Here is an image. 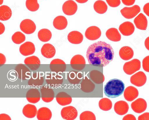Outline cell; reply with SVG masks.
Returning a JSON list of instances; mask_svg holds the SVG:
<instances>
[{"instance_id": "23", "label": "cell", "mask_w": 149, "mask_h": 120, "mask_svg": "<svg viewBox=\"0 0 149 120\" xmlns=\"http://www.w3.org/2000/svg\"><path fill=\"white\" fill-rule=\"evenodd\" d=\"M114 110L117 114L122 115L126 114L128 111L129 106L125 101L120 100L114 104Z\"/></svg>"}, {"instance_id": "20", "label": "cell", "mask_w": 149, "mask_h": 120, "mask_svg": "<svg viewBox=\"0 0 149 120\" xmlns=\"http://www.w3.org/2000/svg\"><path fill=\"white\" fill-rule=\"evenodd\" d=\"M41 52L43 57L47 59H50L55 56L56 51L54 47L52 45L49 43H46L42 47Z\"/></svg>"}, {"instance_id": "32", "label": "cell", "mask_w": 149, "mask_h": 120, "mask_svg": "<svg viewBox=\"0 0 149 120\" xmlns=\"http://www.w3.org/2000/svg\"><path fill=\"white\" fill-rule=\"evenodd\" d=\"M93 8L95 10L97 13L103 14L106 12L108 7L104 1L99 0L95 2L93 5Z\"/></svg>"}, {"instance_id": "43", "label": "cell", "mask_w": 149, "mask_h": 120, "mask_svg": "<svg viewBox=\"0 0 149 120\" xmlns=\"http://www.w3.org/2000/svg\"><path fill=\"white\" fill-rule=\"evenodd\" d=\"M143 10L144 13L149 17V3H146L144 5Z\"/></svg>"}, {"instance_id": "50", "label": "cell", "mask_w": 149, "mask_h": 120, "mask_svg": "<svg viewBox=\"0 0 149 120\" xmlns=\"http://www.w3.org/2000/svg\"><path fill=\"white\" fill-rule=\"evenodd\" d=\"M3 0H0V5H1L3 3Z\"/></svg>"}, {"instance_id": "37", "label": "cell", "mask_w": 149, "mask_h": 120, "mask_svg": "<svg viewBox=\"0 0 149 120\" xmlns=\"http://www.w3.org/2000/svg\"><path fill=\"white\" fill-rule=\"evenodd\" d=\"M79 118L81 120H96L94 114L90 111H85L82 112L80 115Z\"/></svg>"}, {"instance_id": "38", "label": "cell", "mask_w": 149, "mask_h": 120, "mask_svg": "<svg viewBox=\"0 0 149 120\" xmlns=\"http://www.w3.org/2000/svg\"><path fill=\"white\" fill-rule=\"evenodd\" d=\"M70 64H85V60L84 57L82 55L77 54L74 55L71 59Z\"/></svg>"}, {"instance_id": "14", "label": "cell", "mask_w": 149, "mask_h": 120, "mask_svg": "<svg viewBox=\"0 0 149 120\" xmlns=\"http://www.w3.org/2000/svg\"><path fill=\"white\" fill-rule=\"evenodd\" d=\"M49 67L52 72L57 73L62 72L65 69V63L63 60L61 59H55L51 62Z\"/></svg>"}, {"instance_id": "34", "label": "cell", "mask_w": 149, "mask_h": 120, "mask_svg": "<svg viewBox=\"0 0 149 120\" xmlns=\"http://www.w3.org/2000/svg\"><path fill=\"white\" fill-rule=\"evenodd\" d=\"M111 101L109 99L104 98L101 99L99 102V106L102 110L107 111L110 110L112 107Z\"/></svg>"}, {"instance_id": "41", "label": "cell", "mask_w": 149, "mask_h": 120, "mask_svg": "<svg viewBox=\"0 0 149 120\" xmlns=\"http://www.w3.org/2000/svg\"><path fill=\"white\" fill-rule=\"evenodd\" d=\"M138 120H149V113L146 112L139 116Z\"/></svg>"}, {"instance_id": "46", "label": "cell", "mask_w": 149, "mask_h": 120, "mask_svg": "<svg viewBox=\"0 0 149 120\" xmlns=\"http://www.w3.org/2000/svg\"><path fill=\"white\" fill-rule=\"evenodd\" d=\"M6 59L5 56L1 53H0V65L1 66L5 63Z\"/></svg>"}, {"instance_id": "33", "label": "cell", "mask_w": 149, "mask_h": 120, "mask_svg": "<svg viewBox=\"0 0 149 120\" xmlns=\"http://www.w3.org/2000/svg\"><path fill=\"white\" fill-rule=\"evenodd\" d=\"M52 37L51 32L49 29H43L40 30L38 33V37L39 39L43 42H47L49 41Z\"/></svg>"}, {"instance_id": "31", "label": "cell", "mask_w": 149, "mask_h": 120, "mask_svg": "<svg viewBox=\"0 0 149 120\" xmlns=\"http://www.w3.org/2000/svg\"><path fill=\"white\" fill-rule=\"evenodd\" d=\"M12 15V10L8 6L3 5L0 7V20L3 21L9 19Z\"/></svg>"}, {"instance_id": "4", "label": "cell", "mask_w": 149, "mask_h": 120, "mask_svg": "<svg viewBox=\"0 0 149 120\" xmlns=\"http://www.w3.org/2000/svg\"><path fill=\"white\" fill-rule=\"evenodd\" d=\"M43 76V73L40 72H37L32 73L28 82L29 85L35 88L40 87L44 83Z\"/></svg>"}, {"instance_id": "11", "label": "cell", "mask_w": 149, "mask_h": 120, "mask_svg": "<svg viewBox=\"0 0 149 120\" xmlns=\"http://www.w3.org/2000/svg\"><path fill=\"white\" fill-rule=\"evenodd\" d=\"M146 76L145 74L141 71H139L132 75L130 77L131 83L138 87L143 86L146 83Z\"/></svg>"}, {"instance_id": "49", "label": "cell", "mask_w": 149, "mask_h": 120, "mask_svg": "<svg viewBox=\"0 0 149 120\" xmlns=\"http://www.w3.org/2000/svg\"><path fill=\"white\" fill-rule=\"evenodd\" d=\"M77 2L79 3H84L87 2L88 0H75Z\"/></svg>"}, {"instance_id": "5", "label": "cell", "mask_w": 149, "mask_h": 120, "mask_svg": "<svg viewBox=\"0 0 149 120\" xmlns=\"http://www.w3.org/2000/svg\"><path fill=\"white\" fill-rule=\"evenodd\" d=\"M61 114L63 119L67 120H72L77 117L78 112L74 107L69 106L63 108L61 110Z\"/></svg>"}, {"instance_id": "13", "label": "cell", "mask_w": 149, "mask_h": 120, "mask_svg": "<svg viewBox=\"0 0 149 120\" xmlns=\"http://www.w3.org/2000/svg\"><path fill=\"white\" fill-rule=\"evenodd\" d=\"M77 9V3L72 0L66 1L63 5L62 10L64 13L68 15L74 14Z\"/></svg>"}, {"instance_id": "36", "label": "cell", "mask_w": 149, "mask_h": 120, "mask_svg": "<svg viewBox=\"0 0 149 120\" xmlns=\"http://www.w3.org/2000/svg\"><path fill=\"white\" fill-rule=\"evenodd\" d=\"M26 6L28 10L32 12L37 10L39 7L37 0H26Z\"/></svg>"}, {"instance_id": "39", "label": "cell", "mask_w": 149, "mask_h": 120, "mask_svg": "<svg viewBox=\"0 0 149 120\" xmlns=\"http://www.w3.org/2000/svg\"><path fill=\"white\" fill-rule=\"evenodd\" d=\"M142 66L145 71L149 72V55L143 59Z\"/></svg>"}, {"instance_id": "44", "label": "cell", "mask_w": 149, "mask_h": 120, "mask_svg": "<svg viewBox=\"0 0 149 120\" xmlns=\"http://www.w3.org/2000/svg\"><path fill=\"white\" fill-rule=\"evenodd\" d=\"M11 120L10 117L8 114H0V120Z\"/></svg>"}, {"instance_id": "22", "label": "cell", "mask_w": 149, "mask_h": 120, "mask_svg": "<svg viewBox=\"0 0 149 120\" xmlns=\"http://www.w3.org/2000/svg\"><path fill=\"white\" fill-rule=\"evenodd\" d=\"M136 27L140 30H146L148 25V21L146 17L142 13H140L134 20Z\"/></svg>"}, {"instance_id": "40", "label": "cell", "mask_w": 149, "mask_h": 120, "mask_svg": "<svg viewBox=\"0 0 149 120\" xmlns=\"http://www.w3.org/2000/svg\"><path fill=\"white\" fill-rule=\"evenodd\" d=\"M108 4L112 7L118 6L120 4V0H106Z\"/></svg>"}, {"instance_id": "24", "label": "cell", "mask_w": 149, "mask_h": 120, "mask_svg": "<svg viewBox=\"0 0 149 120\" xmlns=\"http://www.w3.org/2000/svg\"><path fill=\"white\" fill-rule=\"evenodd\" d=\"M68 39L72 44H77L81 43L83 39V36L80 32L77 31H72L68 35Z\"/></svg>"}, {"instance_id": "3", "label": "cell", "mask_w": 149, "mask_h": 120, "mask_svg": "<svg viewBox=\"0 0 149 120\" xmlns=\"http://www.w3.org/2000/svg\"><path fill=\"white\" fill-rule=\"evenodd\" d=\"M141 67L140 60L135 59L125 63L123 66V70L126 74L131 75L139 70Z\"/></svg>"}, {"instance_id": "48", "label": "cell", "mask_w": 149, "mask_h": 120, "mask_svg": "<svg viewBox=\"0 0 149 120\" xmlns=\"http://www.w3.org/2000/svg\"><path fill=\"white\" fill-rule=\"evenodd\" d=\"M0 34L1 35L5 31V27L3 24L1 22H0Z\"/></svg>"}, {"instance_id": "2", "label": "cell", "mask_w": 149, "mask_h": 120, "mask_svg": "<svg viewBox=\"0 0 149 120\" xmlns=\"http://www.w3.org/2000/svg\"><path fill=\"white\" fill-rule=\"evenodd\" d=\"M125 87V84L122 81L117 79H112L104 85V93L109 98H116L122 94Z\"/></svg>"}, {"instance_id": "12", "label": "cell", "mask_w": 149, "mask_h": 120, "mask_svg": "<svg viewBox=\"0 0 149 120\" xmlns=\"http://www.w3.org/2000/svg\"><path fill=\"white\" fill-rule=\"evenodd\" d=\"M101 32L100 29L96 26L88 28L85 31V36L88 39L94 40L98 39L101 36Z\"/></svg>"}, {"instance_id": "27", "label": "cell", "mask_w": 149, "mask_h": 120, "mask_svg": "<svg viewBox=\"0 0 149 120\" xmlns=\"http://www.w3.org/2000/svg\"><path fill=\"white\" fill-rule=\"evenodd\" d=\"M57 102L60 105L65 106L70 104L72 101V98L66 93L61 92L58 93L56 98Z\"/></svg>"}, {"instance_id": "35", "label": "cell", "mask_w": 149, "mask_h": 120, "mask_svg": "<svg viewBox=\"0 0 149 120\" xmlns=\"http://www.w3.org/2000/svg\"><path fill=\"white\" fill-rule=\"evenodd\" d=\"M25 39L24 35L20 31L15 32L12 37L13 41L17 44H19L22 43L25 41Z\"/></svg>"}, {"instance_id": "16", "label": "cell", "mask_w": 149, "mask_h": 120, "mask_svg": "<svg viewBox=\"0 0 149 120\" xmlns=\"http://www.w3.org/2000/svg\"><path fill=\"white\" fill-rule=\"evenodd\" d=\"M19 51L22 55L26 56L33 54L35 52V47L32 43L26 42L21 45Z\"/></svg>"}, {"instance_id": "47", "label": "cell", "mask_w": 149, "mask_h": 120, "mask_svg": "<svg viewBox=\"0 0 149 120\" xmlns=\"http://www.w3.org/2000/svg\"><path fill=\"white\" fill-rule=\"evenodd\" d=\"M144 44L146 48L149 50V36L146 38Z\"/></svg>"}, {"instance_id": "6", "label": "cell", "mask_w": 149, "mask_h": 120, "mask_svg": "<svg viewBox=\"0 0 149 120\" xmlns=\"http://www.w3.org/2000/svg\"><path fill=\"white\" fill-rule=\"evenodd\" d=\"M140 11V7L136 5L131 7H125L120 10V12L125 18L131 19L136 16Z\"/></svg>"}, {"instance_id": "7", "label": "cell", "mask_w": 149, "mask_h": 120, "mask_svg": "<svg viewBox=\"0 0 149 120\" xmlns=\"http://www.w3.org/2000/svg\"><path fill=\"white\" fill-rule=\"evenodd\" d=\"M21 30L25 34H29L33 33L36 29V26L32 20L26 19L22 20L20 25Z\"/></svg>"}, {"instance_id": "9", "label": "cell", "mask_w": 149, "mask_h": 120, "mask_svg": "<svg viewBox=\"0 0 149 120\" xmlns=\"http://www.w3.org/2000/svg\"><path fill=\"white\" fill-rule=\"evenodd\" d=\"M15 70L20 80H24L29 79L31 77L30 70L23 64H17L15 67Z\"/></svg>"}, {"instance_id": "18", "label": "cell", "mask_w": 149, "mask_h": 120, "mask_svg": "<svg viewBox=\"0 0 149 120\" xmlns=\"http://www.w3.org/2000/svg\"><path fill=\"white\" fill-rule=\"evenodd\" d=\"M119 30L124 36H129L134 32L135 27L133 24L129 21L125 22L119 26Z\"/></svg>"}, {"instance_id": "45", "label": "cell", "mask_w": 149, "mask_h": 120, "mask_svg": "<svg viewBox=\"0 0 149 120\" xmlns=\"http://www.w3.org/2000/svg\"><path fill=\"white\" fill-rule=\"evenodd\" d=\"M123 120H136L135 116L132 114H128L125 116Z\"/></svg>"}, {"instance_id": "15", "label": "cell", "mask_w": 149, "mask_h": 120, "mask_svg": "<svg viewBox=\"0 0 149 120\" xmlns=\"http://www.w3.org/2000/svg\"><path fill=\"white\" fill-rule=\"evenodd\" d=\"M131 107L135 112L140 113L144 112L147 107L146 100L142 98H139L132 103Z\"/></svg>"}, {"instance_id": "26", "label": "cell", "mask_w": 149, "mask_h": 120, "mask_svg": "<svg viewBox=\"0 0 149 120\" xmlns=\"http://www.w3.org/2000/svg\"><path fill=\"white\" fill-rule=\"evenodd\" d=\"M52 113L48 108L43 107L39 108L37 114V118L39 120H49L52 117Z\"/></svg>"}, {"instance_id": "17", "label": "cell", "mask_w": 149, "mask_h": 120, "mask_svg": "<svg viewBox=\"0 0 149 120\" xmlns=\"http://www.w3.org/2000/svg\"><path fill=\"white\" fill-rule=\"evenodd\" d=\"M24 63L31 70H37L40 67V62L36 56H33L26 57L24 61Z\"/></svg>"}, {"instance_id": "42", "label": "cell", "mask_w": 149, "mask_h": 120, "mask_svg": "<svg viewBox=\"0 0 149 120\" xmlns=\"http://www.w3.org/2000/svg\"><path fill=\"white\" fill-rule=\"evenodd\" d=\"M123 3L127 6L133 5L134 3L135 0H121Z\"/></svg>"}, {"instance_id": "25", "label": "cell", "mask_w": 149, "mask_h": 120, "mask_svg": "<svg viewBox=\"0 0 149 120\" xmlns=\"http://www.w3.org/2000/svg\"><path fill=\"white\" fill-rule=\"evenodd\" d=\"M37 109L34 105L28 104L25 105L22 109V113L26 117L32 118L35 117L37 114Z\"/></svg>"}, {"instance_id": "8", "label": "cell", "mask_w": 149, "mask_h": 120, "mask_svg": "<svg viewBox=\"0 0 149 120\" xmlns=\"http://www.w3.org/2000/svg\"><path fill=\"white\" fill-rule=\"evenodd\" d=\"M45 80L47 83L50 86L55 87L61 84L63 82L62 77L55 72H52L46 75Z\"/></svg>"}, {"instance_id": "1", "label": "cell", "mask_w": 149, "mask_h": 120, "mask_svg": "<svg viewBox=\"0 0 149 120\" xmlns=\"http://www.w3.org/2000/svg\"><path fill=\"white\" fill-rule=\"evenodd\" d=\"M114 52L110 44L99 41L91 45L88 48L86 57L90 64L104 67L113 60Z\"/></svg>"}, {"instance_id": "29", "label": "cell", "mask_w": 149, "mask_h": 120, "mask_svg": "<svg viewBox=\"0 0 149 120\" xmlns=\"http://www.w3.org/2000/svg\"><path fill=\"white\" fill-rule=\"evenodd\" d=\"M134 53L132 49L130 47L125 46L120 50L119 55L120 57L124 60H128L132 59Z\"/></svg>"}, {"instance_id": "21", "label": "cell", "mask_w": 149, "mask_h": 120, "mask_svg": "<svg viewBox=\"0 0 149 120\" xmlns=\"http://www.w3.org/2000/svg\"><path fill=\"white\" fill-rule=\"evenodd\" d=\"M138 90L132 86H130L127 87L124 93L125 99L128 101H133L138 96Z\"/></svg>"}, {"instance_id": "30", "label": "cell", "mask_w": 149, "mask_h": 120, "mask_svg": "<svg viewBox=\"0 0 149 120\" xmlns=\"http://www.w3.org/2000/svg\"><path fill=\"white\" fill-rule=\"evenodd\" d=\"M106 35L109 40L114 42L120 41L121 38L120 34L117 29L114 28L107 30L106 32Z\"/></svg>"}, {"instance_id": "28", "label": "cell", "mask_w": 149, "mask_h": 120, "mask_svg": "<svg viewBox=\"0 0 149 120\" xmlns=\"http://www.w3.org/2000/svg\"><path fill=\"white\" fill-rule=\"evenodd\" d=\"M68 25L66 18L64 16L60 15L56 17L53 22V25L56 29L62 30L65 29Z\"/></svg>"}, {"instance_id": "19", "label": "cell", "mask_w": 149, "mask_h": 120, "mask_svg": "<svg viewBox=\"0 0 149 120\" xmlns=\"http://www.w3.org/2000/svg\"><path fill=\"white\" fill-rule=\"evenodd\" d=\"M26 98L29 103H36L40 100V94L38 89L35 88H32L27 92Z\"/></svg>"}, {"instance_id": "10", "label": "cell", "mask_w": 149, "mask_h": 120, "mask_svg": "<svg viewBox=\"0 0 149 120\" xmlns=\"http://www.w3.org/2000/svg\"><path fill=\"white\" fill-rule=\"evenodd\" d=\"M40 91L41 98L44 102L49 103L54 99V92L53 89L47 85L42 87Z\"/></svg>"}]
</instances>
